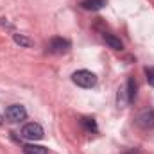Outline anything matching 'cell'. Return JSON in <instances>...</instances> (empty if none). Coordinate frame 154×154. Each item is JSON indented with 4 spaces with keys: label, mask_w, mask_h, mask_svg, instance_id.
<instances>
[{
    "label": "cell",
    "mask_w": 154,
    "mask_h": 154,
    "mask_svg": "<svg viewBox=\"0 0 154 154\" xmlns=\"http://www.w3.org/2000/svg\"><path fill=\"white\" fill-rule=\"evenodd\" d=\"M116 102H118V106H120V108H125L127 104H131L129 95H127V90H125V84H124V86H120L118 95H116Z\"/></svg>",
    "instance_id": "9c48e42d"
},
{
    "label": "cell",
    "mask_w": 154,
    "mask_h": 154,
    "mask_svg": "<svg viewBox=\"0 0 154 154\" xmlns=\"http://www.w3.org/2000/svg\"><path fill=\"white\" fill-rule=\"evenodd\" d=\"M13 39H14V43H18L20 47H32V45H34L32 39L27 38V36H23V34H14Z\"/></svg>",
    "instance_id": "7c38bea8"
},
{
    "label": "cell",
    "mask_w": 154,
    "mask_h": 154,
    "mask_svg": "<svg viewBox=\"0 0 154 154\" xmlns=\"http://www.w3.org/2000/svg\"><path fill=\"white\" fill-rule=\"evenodd\" d=\"M2 122H4V116L0 115V125H2Z\"/></svg>",
    "instance_id": "5bb4252c"
},
{
    "label": "cell",
    "mask_w": 154,
    "mask_h": 154,
    "mask_svg": "<svg viewBox=\"0 0 154 154\" xmlns=\"http://www.w3.org/2000/svg\"><path fill=\"white\" fill-rule=\"evenodd\" d=\"M20 134H22V138H25V140L36 142V140H41V138H43V127H41L39 124H36V122H29V124H25V125L22 127Z\"/></svg>",
    "instance_id": "7a4b0ae2"
},
{
    "label": "cell",
    "mask_w": 154,
    "mask_h": 154,
    "mask_svg": "<svg viewBox=\"0 0 154 154\" xmlns=\"http://www.w3.org/2000/svg\"><path fill=\"white\" fill-rule=\"evenodd\" d=\"M136 124L142 127V129H151L154 127V111L152 109H145V111H142L138 118H136Z\"/></svg>",
    "instance_id": "5b68a950"
},
{
    "label": "cell",
    "mask_w": 154,
    "mask_h": 154,
    "mask_svg": "<svg viewBox=\"0 0 154 154\" xmlns=\"http://www.w3.org/2000/svg\"><path fill=\"white\" fill-rule=\"evenodd\" d=\"M27 116V111L22 104H13L5 109V118L9 122H20V120H25Z\"/></svg>",
    "instance_id": "3957f363"
},
{
    "label": "cell",
    "mask_w": 154,
    "mask_h": 154,
    "mask_svg": "<svg viewBox=\"0 0 154 154\" xmlns=\"http://www.w3.org/2000/svg\"><path fill=\"white\" fill-rule=\"evenodd\" d=\"M70 50V41L65 38H52L48 43V52L52 54H66Z\"/></svg>",
    "instance_id": "277c9868"
},
{
    "label": "cell",
    "mask_w": 154,
    "mask_h": 154,
    "mask_svg": "<svg viewBox=\"0 0 154 154\" xmlns=\"http://www.w3.org/2000/svg\"><path fill=\"white\" fill-rule=\"evenodd\" d=\"M81 5H82V9H86V11H99V9H102L104 5H108V0H82Z\"/></svg>",
    "instance_id": "8992f818"
},
{
    "label": "cell",
    "mask_w": 154,
    "mask_h": 154,
    "mask_svg": "<svg viewBox=\"0 0 154 154\" xmlns=\"http://www.w3.org/2000/svg\"><path fill=\"white\" fill-rule=\"evenodd\" d=\"M104 41H106V45L109 47V48H113V50H122L124 48V43L120 41V38H116L115 34H104Z\"/></svg>",
    "instance_id": "52a82bcc"
},
{
    "label": "cell",
    "mask_w": 154,
    "mask_h": 154,
    "mask_svg": "<svg viewBox=\"0 0 154 154\" xmlns=\"http://www.w3.org/2000/svg\"><path fill=\"white\" fill-rule=\"evenodd\" d=\"M72 81L81 88H93L97 84V75L90 70H77L72 74Z\"/></svg>",
    "instance_id": "6da1fadb"
},
{
    "label": "cell",
    "mask_w": 154,
    "mask_h": 154,
    "mask_svg": "<svg viewBox=\"0 0 154 154\" xmlns=\"http://www.w3.org/2000/svg\"><path fill=\"white\" fill-rule=\"evenodd\" d=\"M23 154H48V149L36 143H27L23 145Z\"/></svg>",
    "instance_id": "ba28073f"
},
{
    "label": "cell",
    "mask_w": 154,
    "mask_h": 154,
    "mask_svg": "<svg viewBox=\"0 0 154 154\" xmlns=\"http://www.w3.org/2000/svg\"><path fill=\"white\" fill-rule=\"evenodd\" d=\"M125 90H127L129 100L133 102L134 97H136V81H134V77H129V79H127V82H125Z\"/></svg>",
    "instance_id": "30bf717a"
},
{
    "label": "cell",
    "mask_w": 154,
    "mask_h": 154,
    "mask_svg": "<svg viewBox=\"0 0 154 154\" xmlns=\"http://www.w3.org/2000/svg\"><path fill=\"white\" fill-rule=\"evenodd\" d=\"M145 75H147V82L154 86V66H147L145 68Z\"/></svg>",
    "instance_id": "4fadbf2b"
},
{
    "label": "cell",
    "mask_w": 154,
    "mask_h": 154,
    "mask_svg": "<svg viewBox=\"0 0 154 154\" xmlns=\"http://www.w3.org/2000/svg\"><path fill=\"white\" fill-rule=\"evenodd\" d=\"M81 125H82L88 133H95V131H97V124H95V120L90 118V116H82V118H81Z\"/></svg>",
    "instance_id": "8fae6325"
}]
</instances>
